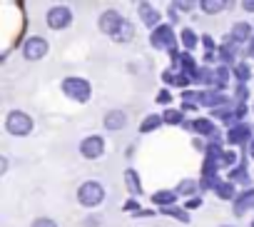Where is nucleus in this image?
Masks as SVG:
<instances>
[{
    "mask_svg": "<svg viewBox=\"0 0 254 227\" xmlns=\"http://www.w3.org/2000/svg\"><path fill=\"white\" fill-rule=\"evenodd\" d=\"M199 205H202V200H199V197H194V200H190V205H187V207H199Z\"/></svg>",
    "mask_w": 254,
    "mask_h": 227,
    "instance_id": "obj_36",
    "label": "nucleus"
},
{
    "mask_svg": "<svg viewBox=\"0 0 254 227\" xmlns=\"http://www.w3.org/2000/svg\"><path fill=\"white\" fill-rule=\"evenodd\" d=\"M234 75H237V80H242V82H244V80L249 77V68L242 63V65H237V68H234Z\"/></svg>",
    "mask_w": 254,
    "mask_h": 227,
    "instance_id": "obj_26",
    "label": "nucleus"
},
{
    "mask_svg": "<svg viewBox=\"0 0 254 227\" xmlns=\"http://www.w3.org/2000/svg\"><path fill=\"white\" fill-rule=\"evenodd\" d=\"M70 20H72V13L65 5H55V8L48 10V25L53 30H65L70 25Z\"/></svg>",
    "mask_w": 254,
    "mask_h": 227,
    "instance_id": "obj_4",
    "label": "nucleus"
},
{
    "mask_svg": "<svg viewBox=\"0 0 254 227\" xmlns=\"http://www.w3.org/2000/svg\"><path fill=\"white\" fill-rule=\"evenodd\" d=\"M214 192H217V197H222V200H232V197H234V187H232L229 182H219V185L214 187Z\"/></svg>",
    "mask_w": 254,
    "mask_h": 227,
    "instance_id": "obj_19",
    "label": "nucleus"
},
{
    "mask_svg": "<svg viewBox=\"0 0 254 227\" xmlns=\"http://www.w3.org/2000/svg\"><path fill=\"white\" fill-rule=\"evenodd\" d=\"M112 38H115L117 43H127V40H130V38H132V25H130V23H127V20H125V23L120 25V30H117V33H115Z\"/></svg>",
    "mask_w": 254,
    "mask_h": 227,
    "instance_id": "obj_18",
    "label": "nucleus"
},
{
    "mask_svg": "<svg viewBox=\"0 0 254 227\" xmlns=\"http://www.w3.org/2000/svg\"><path fill=\"white\" fill-rule=\"evenodd\" d=\"M125 182H127V190H130L132 195H140L142 192V182L137 177L135 170H125Z\"/></svg>",
    "mask_w": 254,
    "mask_h": 227,
    "instance_id": "obj_13",
    "label": "nucleus"
},
{
    "mask_svg": "<svg viewBox=\"0 0 254 227\" xmlns=\"http://www.w3.org/2000/svg\"><path fill=\"white\" fill-rule=\"evenodd\" d=\"M247 38H249V25L247 23H237L234 30H232V40L234 43H244Z\"/></svg>",
    "mask_w": 254,
    "mask_h": 227,
    "instance_id": "obj_16",
    "label": "nucleus"
},
{
    "mask_svg": "<svg viewBox=\"0 0 254 227\" xmlns=\"http://www.w3.org/2000/svg\"><path fill=\"white\" fill-rule=\"evenodd\" d=\"M122 23H125V18H122L117 10H105V13L100 15V30L107 33V35H115Z\"/></svg>",
    "mask_w": 254,
    "mask_h": 227,
    "instance_id": "obj_6",
    "label": "nucleus"
},
{
    "mask_svg": "<svg viewBox=\"0 0 254 227\" xmlns=\"http://www.w3.org/2000/svg\"><path fill=\"white\" fill-rule=\"evenodd\" d=\"M252 155H254V140H252Z\"/></svg>",
    "mask_w": 254,
    "mask_h": 227,
    "instance_id": "obj_37",
    "label": "nucleus"
},
{
    "mask_svg": "<svg viewBox=\"0 0 254 227\" xmlns=\"http://www.w3.org/2000/svg\"><path fill=\"white\" fill-rule=\"evenodd\" d=\"M160 212H165V215H172V217H180L182 222H187V220H190V215H187L185 210H175V207H165V210H160Z\"/></svg>",
    "mask_w": 254,
    "mask_h": 227,
    "instance_id": "obj_24",
    "label": "nucleus"
},
{
    "mask_svg": "<svg viewBox=\"0 0 254 227\" xmlns=\"http://www.w3.org/2000/svg\"><path fill=\"white\" fill-rule=\"evenodd\" d=\"M182 43H185V48H187V50H192V48L197 45V35L187 28V30H182Z\"/></svg>",
    "mask_w": 254,
    "mask_h": 227,
    "instance_id": "obj_21",
    "label": "nucleus"
},
{
    "mask_svg": "<svg viewBox=\"0 0 254 227\" xmlns=\"http://www.w3.org/2000/svg\"><path fill=\"white\" fill-rule=\"evenodd\" d=\"M5 130H8L10 135H15V138H25V135H30V130H33V120L25 115V112L13 110L10 115L5 118Z\"/></svg>",
    "mask_w": 254,
    "mask_h": 227,
    "instance_id": "obj_1",
    "label": "nucleus"
},
{
    "mask_svg": "<svg viewBox=\"0 0 254 227\" xmlns=\"http://www.w3.org/2000/svg\"><path fill=\"white\" fill-rule=\"evenodd\" d=\"M242 8H244V10H249V13H254V0H244Z\"/></svg>",
    "mask_w": 254,
    "mask_h": 227,
    "instance_id": "obj_31",
    "label": "nucleus"
},
{
    "mask_svg": "<svg viewBox=\"0 0 254 227\" xmlns=\"http://www.w3.org/2000/svg\"><path fill=\"white\" fill-rule=\"evenodd\" d=\"M160 115H150V118H145V123L140 125V133H152L155 128H160Z\"/></svg>",
    "mask_w": 254,
    "mask_h": 227,
    "instance_id": "obj_20",
    "label": "nucleus"
},
{
    "mask_svg": "<svg viewBox=\"0 0 254 227\" xmlns=\"http://www.w3.org/2000/svg\"><path fill=\"white\" fill-rule=\"evenodd\" d=\"M152 45L160 48V50H162V48H170V50H172V48H175V30H172L170 25H160V28L152 33Z\"/></svg>",
    "mask_w": 254,
    "mask_h": 227,
    "instance_id": "obj_8",
    "label": "nucleus"
},
{
    "mask_svg": "<svg viewBox=\"0 0 254 227\" xmlns=\"http://www.w3.org/2000/svg\"><path fill=\"white\" fill-rule=\"evenodd\" d=\"M175 197H177L175 192L160 190V192H155V195H152V202H155V205H165V207H170V205L175 202Z\"/></svg>",
    "mask_w": 254,
    "mask_h": 227,
    "instance_id": "obj_15",
    "label": "nucleus"
},
{
    "mask_svg": "<svg viewBox=\"0 0 254 227\" xmlns=\"http://www.w3.org/2000/svg\"><path fill=\"white\" fill-rule=\"evenodd\" d=\"M63 92H65L70 100L87 102V100H90V82L82 80V77H67V80H63Z\"/></svg>",
    "mask_w": 254,
    "mask_h": 227,
    "instance_id": "obj_3",
    "label": "nucleus"
},
{
    "mask_svg": "<svg viewBox=\"0 0 254 227\" xmlns=\"http://www.w3.org/2000/svg\"><path fill=\"white\" fill-rule=\"evenodd\" d=\"M162 120L170 123V125H177V123H182V112H177V110H167Z\"/></svg>",
    "mask_w": 254,
    "mask_h": 227,
    "instance_id": "obj_23",
    "label": "nucleus"
},
{
    "mask_svg": "<svg viewBox=\"0 0 254 227\" xmlns=\"http://www.w3.org/2000/svg\"><path fill=\"white\" fill-rule=\"evenodd\" d=\"M219 55H222V60H232V53H229V48H219Z\"/></svg>",
    "mask_w": 254,
    "mask_h": 227,
    "instance_id": "obj_30",
    "label": "nucleus"
},
{
    "mask_svg": "<svg viewBox=\"0 0 254 227\" xmlns=\"http://www.w3.org/2000/svg\"><path fill=\"white\" fill-rule=\"evenodd\" d=\"M157 102H170V92H167V90L160 92V95H157Z\"/></svg>",
    "mask_w": 254,
    "mask_h": 227,
    "instance_id": "obj_34",
    "label": "nucleus"
},
{
    "mask_svg": "<svg viewBox=\"0 0 254 227\" xmlns=\"http://www.w3.org/2000/svg\"><path fill=\"white\" fill-rule=\"evenodd\" d=\"M140 15H142V20H145V25H150V28H155L157 23H160V10H155L150 3H140ZM160 28V25H157Z\"/></svg>",
    "mask_w": 254,
    "mask_h": 227,
    "instance_id": "obj_10",
    "label": "nucleus"
},
{
    "mask_svg": "<svg viewBox=\"0 0 254 227\" xmlns=\"http://www.w3.org/2000/svg\"><path fill=\"white\" fill-rule=\"evenodd\" d=\"M175 82H177V85H187V82H190V77H187V75H177V77H175Z\"/></svg>",
    "mask_w": 254,
    "mask_h": 227,
    "instance_id": "obj_33",
    "label": "nucleus"
},
{
    "mask_svg": "<svg viewBox=\"0 0 254 227\" xmlns=\"http://www.w3.org/2000/svg\"><path fill=\"white\" fill-rule=\"evenodd\" d=\"M249 207H254V190H244V192L237 197V202H234V212L242 215V212H247Z\"/></svg>",
    "mask_w": 254,
    "mask_h": 227,
    "instance_id": "obj_11",
    "label": "nucleus"
},
{
    "mask_svg": "<svg viewBox=\"0 0 254 227\" xmlns=\"http://www.w3.org/2000/svg\"><path fill=\"white\" fill-rule=\"evenodd\" d=\"M192 130L199 133V135H212L214 133V125H212V120H204L202 118V120H194L192 123Z\"/></svg>",
    "mask_w": 254,
    "mask_h": 227,
    "instance_id": "obj_17",
    "label": "nucleus"
},
{
    "mask_svg": "<svg viewBox=\"0 0 254 227\" xmlns=\"http://www.w3.org/2000/svg\"><path fill=\"white\" fill-rule=\"evenodd\" d=\"M8 170V157H0V172Z\"/></svg>",
    "mask_w": 254,
    "mask_h": 227,
    "instance_id": "obj_35",
    "label": "nucleus"
},
{
    "mask_svg": "<svg viewBox=\"0 0 254 227\" xmlns=\"http://www.w3.org/2000/svg\"><path fill=\"white\" fill-rule=\"evenodd\" d=\"M224 82H227V68H217L214 70V85L224 87Z\"/></svg>",
    "mask_w": 254,
    "mask_h": 227,
    "instance_id": "obj_25",
    "label": "nucleus"
},
{
    "mask_svg": "<svg viewBox=\"0 0 254 227\" xmlns=\"http://www.w3.org/2000/svg\"><path fill=\"white\" fill-rule=\"evenodd\" d=\"M125 210H130V212H135V210H140V205H137L135 200H130V202L125 205Z\"/></svg>",
    "mask_w": 254,
    "mask_h": 227,
    "instance_id": "obj_32",
    "label": "nucleus"
},
{
    "mask_svg": "<svg viewBox=\"0 0 254 227\" xmlns=\"http://www.w3.org/2000/svg\"><path fill=\"white\" fill-rule=\"evenodd\" d=\"M33 227H58V222H55V220H50V217H40V220H35V222H33Z\"/></svg>",
    "mask_w": 254,
    "mask_h": 227,
    "instance_id": "obj_27",
    "label": "nucleus"
},
{
    "mask_svg": "<svg viewBox=\"0 0 254 227\" xmlns=\"http://www.w3.org/2000/svg\"><path fill=\"white\" fill-rule=\"evenodd\" d=\"M127 125V115L122 110H110L107 115H105V130H110V133H117V130H122Z\"/></svg>",
    "mask_w": 254,
    "mask_h": 227,
    "instance_id": "obj_9",
    "label": "nucleus"
},
{
    "mask_svg": "<svg viewBox=\"0 0 254 227\" xmlns=\"http://www.w3.org/2000/svg\"><path fill=\"white\" fill-rule=\"evenodd\" d=\"M45 53H48V40H45V38H30V40H25V45H23V55H25L28 60H40Z\"/></svg>",
    "mask_w": 254,
    "mask_h": 227,
    "instance_id": "obj_7",
    "label": "nucleus"
},
{
    "mask_svg": "<svg viewBox=\"0 0 254 227\" xmlns=\"http://www.w3.org/2000/svg\"><path fill=\"white\" fill-rule=\"evenodd\" d=\"M102 152H105V140H102L100 135H90V138H85V140L80 143V155L87 157V160H95V157H100Z\"/></svg>",
    "mask_w": 254,
    "mask_h": 227,
    "instance_id": "obj_5",
    "label": "nucleus"
},
{
    "mask_svg": "<svg viewBox=\"0 0 254 227\" xmlns=\"http://www.w3.org/2000/svg\"><path fill=\"white\" fill-rule=\"evenodd\" d=\"M202 10L204 13H209V15H217V13H222L224 8H227V3H224V0H202Z\"/></svg>",
    "mask_w": 254,
    "mask_h": 227,
    "instance_id": "obj_14",
    "label": "nucleus"
},
{
    "mask_svg": "<svg viewBox=\"0 0 254 227\" xmlns=\"http://www.w3.org/2000/svg\"><path fill=\"white\" fill-rule=\"evenodd\" d=\"M247 138H249V125H244V123H242V125H234V128L229 130V135H227V140H229L232 145H242Z\"/></svg>",
    "mask_w": 254,
    "mask_h": 227,
    "instance_id": "obj_12",
    "label": "nucleus"
},
{
    "mask_svg": "<svg viewBox=\"0 0 254 227\" xmlns=\"http://www.w3.org/2000/svg\"><path fill=\"white\" fill-rule=\"evenodd\" d=\"M77 200L85 207H95V205H100L105 200V187L100 182H92V180L90 182H82L80 190H77Z\"/></svg>",
    "mask_w": 254,
    "mask_h": 227,
    "instance_id": "obj_2",
    "label": "nucleus"
},
{
    "mask_svg": "<svg viewBox=\"0 0 254 227\" xmlns=\"http://www.w3.org/2000/svg\"><path fill=\"white\" fill-rule=\"evenodd\" d=\"M197 187H199V185H197L194 180H182L177 190H180L182 195H192V192H197Z\"/></svg>",
    "mask_w": 254,
    "mask_h": 227,
    "instance_id": "obj_22",
    "label": "nucleus"
},
{
    "mask_svg": "<svg viewBox=\"0 0 254 227\" xmlns=\"http://www.w3.org/2000/svg\"><path fill=\"white\" fill-rule=\"evenodd\" d=\"M244 97H247V87H244V85H239V87H237V100H239V105H242V100H244Z\"/></svg>",
    "mask_w": 254,
    "mask_h": 227,
    "instance_id": "obj_28",
    "label": "nucleus"
},
{
    "mask_svg": "<svg viewBox=\"0 0 254 227\" xmlns=\"http://www.w3.org/2000/svg\"><path fill=\"white\" fill-rule=\"evenodd\" d=\"M234 160H237V155H234V152H227V155H222V162H224V165H232Z\"/></svg>",
    "mask_w": 254,
    "mask_h": 227,
    "instance_id": "obj_29",
    "label": "nucleus"
}]
</instances>
